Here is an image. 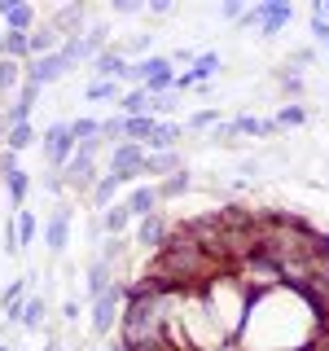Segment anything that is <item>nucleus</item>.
Returning a JSON list of instances; mask_svg holds the SVG:
<instances>
[{"instance_id":"nucleus-1","label":"nucleus","mask_w":329,"mask_h":351,"mask_svg":"<svg viewBox=\"0 0 329 351\" xmlns=\"http://www.w3.org/2000/svg\"><path fill=\"white\" fill-rule=\"evenodd\" d=\"M110 176H119V180H136V176H145V149L132 145V141H123V145H114V154H110Z\"/></svg>"},{"instance_id":"nucleus-2","label":"nucleus","mask_w":329,"mask_h":351,"mask_svg":"<svg viewBox=\"0 0 329 351\" xmlns=\"http://www.w3.org/2000/svg\"><path fill=\"white\" fill-rule=\"evenodd\" d=\"M44 154H49L53 171H62L66 162H71V154H75V136H71V123H66V119L44 132Z\"/></svg>"},{"instance_id":"nucleus-3","label":"nucleus","mask_w":329,"mask_h":351,"mask_svg":"<svg viewBox=\"0 0 329 351\" xmlns=\"http://www.w3.org/2000/svg\"><path fill=\"white\" fill-rule=\"evenodd\" d=\"M119 299H123V285H106L101 299H93V334H106V329L119 325Z\"/></svg>"},{"instance_id":"nucleus-4","label":"nucleus","mask_w":329,"mask_h":351,"mask_svg":"<svg viewBox=\"0 0 329 351\" xmlns=\"http://www.w3.org/2000/svg\"><path fill=\"white\" fill-rule=\"evenodd\" d=\"M71 71L58 53H49V58H31V66L22 75H27V84H36V88H44V84H53V80H62V75Z\"/></svg>"},{"instance_id":"nucleus-5","label":"nucleus","mask_w":329,"mask_h":351,"mask_svg":"<svg viewBox=\"0 0 329 351\" xmlns=\"http://www.w3.org/2000/svg\"><path fill=\"white\" fill-rule=\"evenodd\" d=\"M66 237H71V211H66V206H58V211L49 215L44 241H49V250H53V255H62V250H66Z\"/></svg>"},{"instance_id":"nucleus-6","label":"nucleus","mask_w":329,"mask_h":351,"mask_svg":"<svg viewBox=\"0 0 329 351\" xmlns=\"http://www.w3.org/2000/svg\"><path fill=\"white\" fill-rule=\"evenodd\" d=\"M259 14H263V22H259V36H277L285 22L294 18V9L285 5V0H268V5H259Z\"/></svg>"},{"instance_id":"nucleus-7","label":"nucleus","mask_w":329,"mask_h":351,"mask_svg":"<svg viewBox=\"0 0 329 351\" xmlns=\"http://www.w3.org/2000/svg\"><path fill=\"white\" fill-rule=\"evenodd\" d=\"M167 233H171V224H167L158 211L145 215V219H136V241H141V246H162V241H167Z\"/></svg>"},{"instance_id":"nucleus-8","label":"nucleus","mask_w":329,"mask_h":351,"mask_svg":"<svg viewBox=\"0 0 329 351\" xmlns=\"http://www.w3.org/2000/svg\"><path fill=\"white\" fill-rule=\"evenodd\" d=\"M84 9L80 5H66V9H58V14H53V22H49V27L53 31H58V36H71V40H80L84 36Z\"/></svg>"},{"instance_id":"nucleus-9","label":"nucleus","mask_w":329,"mask_h":351,"mask_svg":"<svg viewBox=\"0 0 329 351\" xmlns=\"http://www.w3.org/2000/svg\"><path fill=\"white\" fill-rule=\"evenodd\" d=\"M123 206H127L132 219H145V215H154V206H158V189H154V184H141V189H132L123 197Z\"/></svg>"},{"instance_id":"nucleus-10","label":"nucleus","mask_w":329,"mask_h":351,"mask_svg":"<svg viewBox=\"0 0 329 351\" xmlns=\"http://www.w3.org/2000/svg\"><path fill=\"white\" fill-rule=\"evenodd\" d=\"M215 219H219V228H255L259 211H250V206H241V202H228L224 211H215Z\"/></svg>"},{"instance_id":"nucleus-11","label":"nucleus","mask_w":329,"mask_h":351,"mask_svg":"<svg viewBox=\"0 0 329 351\" xmlns=\"http://www.w3.org/2000/svg\"><path fill=\"white\" fill-rule=\"evenodd\" d=\"M123 66H127V58L119 49H101L93 58V75H97V80H119V75H123Z\"/></svg>"},{"instance_id":"nucleus-12","label":"nucleus","mask_w":329,"mask_h":351,"mask_svg":"<svg viewBox=\"0 0 329 351\" xmlns=\"http://www.w3.org/2000/svg\"><path fill=\"white\" fill-rule=\"evenodd\" d=\"M44 316H49V303H44L40 294H27V299H22V312H18V325L22 329H40Z\"/></svg>"},{"instance_id":"nucleus-13","label":"nucleus","mask_w":329,"mask_h":351,"mask_svg":"<svg viewBox=\"0 0 329 351\" xmlns=\"http://www.w3.org/2000/svg\"><path fill=\"white\" fill-rule=\"evenodd\" d=\"M106 285H114V277H110V263L106 259H93V263H88V299H101Z\"/></svg>"},{"instance_id":"nucleus-14","label":"nucleus","mask_w":329,"mask_h":351,"mask_svg":"<svg viewBox=\"0 0 329 351\" xmlns=\"http://www.w3.org/2000/svg\"><path fill=\"white\" fill-rule=\"evenodd\" d=\"M62 49V36L53 27H36L31 31V58H49V53Z\"/></svg>"},{"instance_id":"nucleus-15","label":"nucleus","mask_w":329,"mask_h":351,"mask_svg":"<svg viewBox=\"0 0 329 351\" xmlns=\"http://www.w3.org/2000/svg\"><path fill=\"white\" fill-rule=\"evenodd\" d=\"M149 101H154V97L145 93V88H132V93H123V101H119V110H123L127 119H141V114H149Z\"/></svg>"},{"instance_id":"nucleus-16","label":"nucleus","mask_w":329,"mask_h":351,"mask_svg":"<svg viewBox=\"0 0 329 351\" xmlns=\"http://www.w3.org/2000/svg\"><path fill=\"white\" fill-rule=\"evenodd\" d=\"M175 141H180V123H158L145 145H149L154 154H162V149H175Z\"/></svg>"},{"instance_id":"nucleus-17","label":"nucleus","mask_w":329,"mask_h":351,"mask_svg":"<svg viewBox=\"0 0 329 351\" xmlns=\"http://www.w3.org/2000/svg\"><path fill=\"white\" fill-rule=\"evenodd\" d=\"M5 22H9V31L31 36V31H36V9H31V5H14V9L5 14Z\"/></svg>"},{"instance_id":"nucleus-18","label":"nucleus","mask_w":329,"mask_h":351,"mask_svg":"<svg viewBox=\"0 0 329 351\" xmlns=\"http://www.w3.org/2000/svg\"><path fill=\"white\" fill-rule=\"evenodd\" d=\"M31 145H36V128H31V123L9 128V136H5V149L9 154H22V149H31Z\"/></svg>"},{"instance_id":"nucleus-19","label":"nucleus","mask_w":329,"mask_h":351,"mask_svg":"<svg viewBox=\"0 0 329 351\" xmlns=\"http://www.w3.org/2000/svg\"><path fill=\"white\" fill-rule=\"evenodd\" d=\"M189 189H193V180H189V171L180 167V171H171L167 180L158 184V202H162V197H180V193H189Z\"/></svg>"},{"instance_id":"nucleus-20","label":"nucleus","mask_w":329,"mask_h":351,"mask_svg":"<svg viewBox=\"0 0 329 351\" xmlns=\"http://www.w3.org/2000/svg\"><path fill=\"white\" fill-rule=\"evenodd\" d=\"M154 128H158V123H154V119H149V114H141V119H127V128H123V136L132 141V145H145V141L154 136Z\"/></svg>"},{"instance_id":"nucleus-21","label":"nucleus","mask_w":329,"mask_h":351,"mask_svg":"<svg viewBox=\"0 0 329 351\" xmlns=\"http://www.w3.org/2000/svg\"><path fill=\"white\" fill-rule=\"evenodd\" d=\"M132 224V215H127V206L123 202H114V206H106V219H101V228H106V233L110 237H119V233H123V228Z\"/></svg>"},{"instance_id":"nucleus-22","label":"nucleus","mask_w":329,"mask_h":351,"mask_svg":"<svg viewBox=\"0 0 329 351\" xmlns=\"http://www.w3.org/2000/svg\"><path fill=\"white\" fill-rule=\"evenodd\" d=\"M233 132L241 136V132H246V136H272V132H277V123H272V119H250V114H241L237 123H233Z\"/></svg>"},{"instance_id":"nucleus-23","label":"nucleus","mask_w":329,"mask_h":351,"mask_svg":"<svg viewBox=\"0 0 329 351\" xmlns=\"http://www.w3.org/2000/svg\"><path fill=\"white\" fill-rule=\"evenodd\" d=\"M5 58L9 62L31 58V36H22V31H5Z\"/></svg>"},{"instance_id":"nucleus-24","label":"nucleus","mask_w":329,"mask_h":351,"mask_svg":"<svg viewBox=\"0 0 329 351\" xmlns=\"http://www.w3.org/2000/svg\"><path fill=\"white\" fill-rule=\"evenodd\" d=\"M145 171H162V176H171V171H180V158H175L171 149H162V154H145Z\"/></svg>"},{"instance_id":"nucleus-25","label":"nucleus","mask_w":329,"mask_h":351,"mask_svg":"<svg viewBox=\"0 0 329 351\" xmlns=\"http://www.w3.org/2000/svg\"><path fill=\"white\" fill-rule=\"evenodd\" d=\"M215 71H219V53H202V58H193V71H189V80H193V84H206Z\"/></svg>"},{"instance_id":"nucleus-26","label":"nucleus","mask_w":329,"mask_h":351,"mask_svg":"<svg viewBox=\"0 0 329 351\" xmlns=\"http://www.w3.org/2000/svg\"><path fill=\"white\" fill-rule=\"evenodd\" d=\"M5 184H9V197H14V206H22V202H27V193H31V176L27 171H9L5 176Z\"/></svg>"},{"instance_id":"nucleus-27","label":"nucleus","mask_w":329,"mask_h":351,"mask_svg":"<svg viewBox=\"0 0 329 351\" xmlns=\"http://www.w3.org/2000/svg\"><path fill=\"white\" fill-rule=\"evenodd\" d=\"M88 101H123V93H119L114 80H93L88 84Z\"/></svg>"},{"instance_id":"nucleus-28","label":"nucleus","mask_w":329,"mask_h":351,"mask_svg":"<svg viewBox=\"0 0 329 351\" xmlns=\"http://www.w3.org/2000/svg\"><path fill=\"white\" fill-rule=\"evenodd\" d=\"M119 184H123V180H119V176H110V171H106V176H101V180H97V184H93V202H97V206H106V202H110V197H114V193H119Z\"/></svg>"},{"instance_id":"nucleus-29","label":"nucleus","mask_w":329,"mask_h":351,"mask_svg":"<svg viewBox=\"0 0 329 351\" xmlns=\"http://www.w3.org/2000/svg\"><path fill=\"white\" fill-rule=\"evenodd\" d=\"M14 233H18V250H22V246H31V241H36V215H31V211H18Z\"/></svg>"},{"instance_id":"nucleus-30","label":"nucleus","mask_w":329,"mask_h":351,"mask_svg":"<svg viewBox=\"0 0 329 351\" xmlns=\"http://www.w3.org/2000/svg\"><path fill=\"white\" fill-rule=\"evenodd\" d=\"M71 136H75V145H80V141H93V136H101V123H97V119H71Z\"/></svg>"},{"instance_id":"nucleus-31","label":"nucleus","mask_w":329,"mask_h":351,"mask_svg":"<svg viewBox=\"0 0 329 351\" xmlns=\"http://www.w3.org/2000/svg\"><path fill=\"white\" fill-rule=\"evenodd\" d=\"M303 119H307V114H303V106H281V114L272 119V123H277V128H299Z\"/></svg>"},{"instance_id":"nucleus-32","label":"nucleus","mask_w":329,"mask_h":351,"mask_svg":"<svg viewBox=\"0 0 329 351\" xmlns=\"http://www.w3.org/2000/svg\"><path fill=\"white\" fill-rule=\"evenodd\" d=\"M18 71L22 66L18 62H9V58H0V93H9V88L18 84Z\"/></svg>"},{"instance_id":"nucleus-33","label":"nucleus","mask_w":329,"mask_h":351,"mask_svg":"<svg viewBox=\"0 0 329 351\" xmlns=\"http://www.w3.org/2000/svg\"><path fill=\"white\" fill-rule=\"evenodd\" d=\"M123 128H127V119H106L101 123V141H119V145H123Z\"/></svg>"},{"instance_id":"nucleus-34","label":"nucleus","mask_w":329,"mask_h":351,"mask_svg":"<svg viewBox=\"0 0 329 351\" xmlns=\"http://www.w3.org/2000/svg\"><path fill=\"white\" fill-rule=\"evenodd\" d=\"M312 36H316V40H321L325 49H329V22L321 18V0H316V5H312Z\"/></svg>"},{"instance_id":"nucleus-35","label":"nucleus","mask_w":329,"mask_h":351,"mask_svg":"<svg viewBox=\"0 0 329 351\" xmlns=\"http://www.w3.org/2000/svg\"><path fill=\"white\" fill-rule=\"evenodd\" d=\"M215 119H219V114H215V106H211V110H197V114L189 119V128H197V132H202V128H211Z\"/></svg>"},{"instance_id":"nucleus-36","label":"nucleus","mask_w":329,"mask_h":351,"mask_svg":"<svg viewBox=\"0 0 329 351\" xmlns=\"http://www.w3.org/2000/svg\"><path fill=\"white\" fill-rule=\"evenodd\" d=\"M36 97H40V88H36V84H22V88H18V101H22V106L36 110Z\"/></svg>"},{"instance_id":"nucleus-37","label":"nucleus","mask_w":329,"mask_h":351,"mask_svg":"<svg viewBox=\"0 0 329 351\" xmlns=\"http://www.w3.org/2000/svg\"><path fill=\"white\" fill-rule=\"evenodd\" d=\"M281 88H285V93H294V97H299V93H303V80H299V75H290V71H285V75H281Z\"/></svg>"},{"instance_id":"nucleus-38","label":"nucleus","mask_w":329,"mask_h":351,"mask_svg":"<svg viewBox=\"0 0 329 351\" xmlns=\"http://www.w3.org/2000/svg\"><path fill=\"white\" fill-rule=\"evenodd\" d=\"M145 49H149V36H132L127 49H123V58H127V53H145Z\"/></svg>"},{"instance_id":"nucleus-39","label":"nucleus","mask_w":329,"mask_h":351,"mask_svg":"<svg viewBox=\"0 0 329 351\" xmlns=\"http://www.w3.org/2000/svg\"><path fill=\"white\" fill-rule=\"evenodd\" d=\"M0 171H5V176H9V171H18V154H9V149L0 154Z\"/></svg>"},{"instance_id":"nucleus-40","label":"nucleus","mask_w":329,"mask_h":351,"mask_svg":"<svg viewBox=\"0 0 329 351\" xmlns=\"http://www.w3.org/2000/svg\"><path fill=\"white\" fill-rule=\"evenodd\" d=\"M219 14H224V18H233V22H237V18H241V5H237V0H224V9H219Z\"/></svg>"},{"instance_id":"nucleus-41","label":"nucleus","mask_w":329,"mask_h":351,"mask_svg":"<svg viewBox=\"0 0 329 351\" xmlns=\"http://www.w3.org/2000/svg\"><path fill=\"white\" fill-rule=\"evenodd\" d=\"M44 189H49V193H62V171H53L49 180H44Z\"/></svg>"},{"instance_id":"nucleus-42","label":"nucleus","mask_w":329,"mask_h":351,"mask_svg":"<svg viewBox=\"0 0 329 351\" xmlns=\"http://www.w3.org/2000/svg\"><path fill=\"white\" fill-rule=\"evenodd\" d=\"M62 316H66V321H75V316H80V303H75V299H66V307H62Z\"/></svg>"},{"instance_id":"nucleus-43","label":"nucleus","mask_w":329,"mask_h":351,"mask_svg":"<svg viewBox=\"0 0 329 351\" xmlns=\"http://www.w3.org/2000/svg\"><path fill=\"white\" fill-rule=\"evenodd\" d=\"M312 58H316L312 49H299V53H294V66H307V62H312Z\"/></svg>"},{"instance_id":"nucleus-44","label":"nucleus","mask_w":329,"mask_h":351,"mask_svg":"<svg viewBox=\"0 0 329 351\" xmlns=\"http://www.w3.org/2000/svg\"><path fill=\"white\" fill-rule=\"evenodd\" d=\"M0 58H5V31H0Z\"/></svg>"},{"instance_id":"nucleus-45","label":"nucleus","mask_w":329,"mask_h":351,"mask_svg":"<svg viewBox=\"0 0 329 351\" xmlns=\"http://www.w3.org/2000/svg\"><path fill=\"white\" fill-rule=\"evenodd\" d=\"M44 351H62V343H49V347H44Z\"/></svg>"},{"instance_id":"nucleus-46","label":"nucleus","mask_w":329,"mask_h":351,"mask_svg":"<svg viewBox=\"0 0 329 351\" xmlns=\"http://www.w3.org/2000/svg\"><path fill=\"white\" fill-rule=\"evenodd\" d=\"M321 18H325V22H329V5H321Z\"/></svg>"},{"instance_id":"nucleus-47","label":"nucleus","mask_w":329,"mask_h":351,"mask_svg":"<svg viewBox=\"0 0 329 351\" xmlns=\"http://www.w3.org/2000/svg\"><path fill=\"white\" fill-rule=\"evenodd\" d=\"M106 351H127V347H123V343H119V347H106Z\"/></svg>"},{"instance_id":"nucleus-48","label":"nucleus","mask_w":329,"mask_h":351,"mask_svg":"<svg viewBox=\"0 0 329 351\" xmlns=\"http://www.w3.org/2000/svg\"><path fill=\"white\" fill-rule=\"evenodd\" d=\"M0 351H9V347H5V343H0Z\"/></svg>"}]
</instances>
